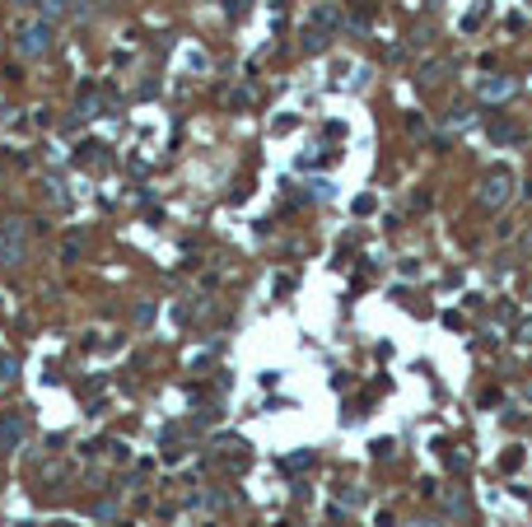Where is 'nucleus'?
I'll return each mask as SVG.
<instances>
[{
	"mask_svg": "<svg viewBox=\"0 0 532 527\" xmlns=\"http://www.w3.org/2000/svg\"><path fill=\"white\" fill-rule=\"evenodd\" d=\"M509 196H514V173L504 168V164H495V168L481 178V187H476V201L490 205V210H500Z\"/></svg>",
	"mask_w": 532,
	"mask_h": 527,
	"instance_id": "nucleus-1",
	"label": "nucleus"
},
{
	"mask_svg": "<svg viewBox=\"0 0 532 527\" xmlns=\"http://www.w3.org/2000/svg\"><path fill=\"white\" fill-rule=\"evenodd\" d=\"M19 52H24V56L47 52V24H38V29H24V33H19Z\"/></svg>",
	"mask_w": 532,
	"mask_h": 527,
	"instance_id": "nucleus-2",
	"label": "nucleus"
},
{
	"mask_svg": "<svg viewBox=\"0 0 532 527\" xmlns=\"http://www.w3.org/2000/svg\"><path fill=\"white\" fill-rule=\"evenodd\" d=\"M24 439V416H5V425H0V443H19Z\"/></svg>",
	"mask_w": 532,
	"mask_h": 527,
	"instance_id": "nucleus-3",
	"label": "nucleus"
},
{
	"mask_svg": "<svg viewBox=\"0 0 532 527\" xmlns=\"http://www.w3.org/2000/svg\"><path fill=\"white\" fill-rule=\"evenodd\" d=\"M509 89H514L509 79H485V84H481V93H485V98H504Z\"/></svg>",
	"mask_w": 532,
	"mask_h": 527,
	"instance_id": "nucleus-4",
	"label": "nucleus"
},
{
	"mask_svg": "<svg viewBox=\"0 0 532 527\" xmlns=\"http://www.w3.org/2000/svg\"><path fill=\"white\" fill-rule=\"evenodd\" d=\"M42 10H47V15H61V10H65V0H42Z\"/></svg>",
	"mask_w": 532,
	"mask_h": 527,
	"instance_id": "nucleus-5",
	"label": "nucleus"
},
{
	"mask_svg": "<svg viewBox=\"0 0 532 527\" xmlns=\"http://www.w3.org/2000/svg\"><path fill=\"white\" fill-rule=\"evenodd\" d=\"M518 341H523V345H532V317L523 322V331H518Z\"/></svg>",
	"mask_w": 532,
	"mask_h": 527,
	"instance_id": "nucleus-6",
	"label": "nucleus"
},
{
	"mask_svg": "<svg viewBox=\"0 0 532 527\" xmlns=\"http://www.w3.org/2000/svg\"><path fill=\"white\" fill-rule=\"evenodd\" d=\"M523 252H532V229H528V233H523Z\"/></svg>",
	"mask_w": 532,
	"mask_h": 527,
	"instance_id": "nucleus-7",
	"label": "nucleus"
},
{
	"mask_svg": "<svg viewBox=\"0 0 532 527\" xmlns=\"http://www.w3.org/2000/svg\"><path fill=\"white\" fill-rule=\"evenodd\" d=\"M15 5H33V0H15Z\"/></svg>",
	"mask_w": 532,
	"mask_h": 527,
	"instance_id": "nucleus-8",
	"label": "nucleus"
}]
</instances>
